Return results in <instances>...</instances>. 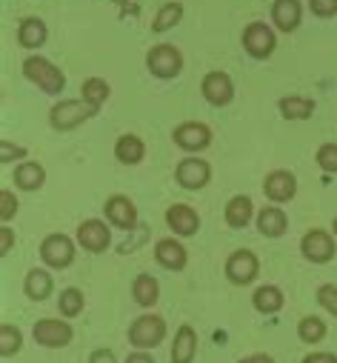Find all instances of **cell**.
Here are the masks:
<instances>
[{
  "instance_id": "1",
  "label": "cell",
  "mask_w": 337,
  "mask_h": 363,
  "mask_svg": "<svg viewBox=\"0 0 337 363\" xmlns=\"http://www.w3.org/2000/svg\"><path fill=\"white\" fill-rule=\"evenodd\" d=\"M23 74H26L29 83H35L46 95H60L66 89V74L52 60L40 57V55H32V57L23 60Z\"/></svg>"
},
{
  "instance_id": "2",
  "label": "cell",
  "mask_w": 337,
  "mask_h": 363,
  "mask_svg": "<svg viewBox=\"0 0 337 363\" xmlns=\"http://www.w3.org/2000/svg\"><path fill=\"white\" fill-rule=\"evenodd\" d=\"M146 69L160 80H172L183 72V55L172 43H157L146 55Z\"/></svg>"
},
{
  "instance_id": "3",
  "label": "cell",
  "mask_w": 337,
  "mask_h": 363,
  "mask_svg": "<svg viewBox=\"0 0 337 363\" xmlns=\"http://www.w3.org/2000/svg\"><path fill=\"white\" fill-rule=\"evenodd\" d=\"M89 118H95V112L86 106V101H57L49 109V126L55 132H72L80 123H86Z\"/></svg>"
},
{
  "instance_id": "4",
  "label": "cell",
  "mask_w": 337,
  "mask_h": 363,
  "mask_svg": "<svg viewBox=\"0 0 337 363\" xmlns=\"http://www.w3.org/2000/svg\"><path fill=\"white\" fill-rule=\"evenodd\" d=\"M166 340V320L160 315H140L137 320H132L129 326V343L135 349H157Z\"/></svg>"
},
{
  "instance_id": "5",
  "label": "cell",
  "mask_w": 337,
  "mask_h": 363,
  "mask_svg": "<svg viewBox=\"0 0 337 363\" xmlns=\"http://www.w3.org/2000/svg\"><path fill=\"white\" fill-rule=\"evenodd\" d=\"M32 337H35V343H38V346H43V349H63V346H69V343H72L74 329H72V323H69V320L40 318V320L35 323V329H32Z\"/></svg>"
},
{
  "instance_id": "6",
  "label": "cell",
  "mask_w": 337,
  "mask_h": 363,
  "mask_svg": "<svg viewBox=\"0 0 337 363\" xmlns=\"http://www.w3.org/2000/svg\"><path fill=\"white\" fill-rule=\"evenodd\" d=\"M261 275V260L251 249H237L229 255L226 260V278L234 284V286H249Z\"/></svg>"
},
{
  "instance_id": "7",
  "label": "cell",
  "mask_w": 337,
  "mask_h": 363,
  "mask_svg": "<svg viewBox=\"0 0 337 363\" xmlns=\"http://www.w3.org/2000/svg\"><path fill=\"white\" fill-rule=\"evenodd\" d=\"M275 46H278V38H275V32H272L266 23L255 21V23H249V26L243 29V49H246L249 57L266 60V57L275 52Z\"/></svg>"
},
{
  "instance_id": "8",
  "label": "cell",
  "mask_w": 337,
  "mask_h": 363,
  "mask_svg": "<svg viewBox=\"0 0 337 363\" xmlns=\"http://www.w3.org/2000/svg\"><path fill=\"white\" fill-rule=\"evenodd\" d=\"M40 260L49 266V269H69L74 263V240L69 235H49L43 243H40Z\"/></svg>"
},
{
  "instance_id": "9",
  "label": "cell",
  "mask_w": 337,
  "mask_h": 363,
  "mask_svg": "<svg viewBox=\"0 0 337 363\" xmlns=\"http://www.w3.org/2000/svg\"><path fill=\"white\" fill-rule=\"evenodd\" d=\"M175 177H178V184L186 192H200L212 180V166L206 160H200V157H183L178 163V169H175Z\"/></svg>"
},
{
  "instance_id": "10",
  "label": "cell",
  "mask_w": 337,
  "mask_h": 363,
  "mask_svg": "<svg viewBox=\"0 0 337 363\" xmlns=\"http://www.w3.org/2000/svg\"><path fill=\"white\" fill-rule=\"evenodd\" d=\"M172 140L183 152H203V149L212 146V129L206 123H200V121H186V123L175 126Z\"/></svg>"
},
{
  "instance_id": "11",
  "label": "cell",
  "mask_w": 337,
  "mask_h": 363,
  "mask_svg": "<svg viewBox=\"0 0 337 363\" xmlns=\"http://www.w3.org/2000/svg\"><path fill=\"white\" fill-rule=\"evenodd\" d=\"M300 252H303V257L312 260V263H329V260L334 257V252H337L334 235L326 232V229H312V232H306V235L300 238Z\"/></svg>"
},
{
  "instance_id": "12",
  "label": "cell",
  "mask_w": 337,
  "mask_h": 363,
  "mask_svg": "<svg viewBox=\"0 0 337 363\" xmlns=\"http://www.w3.org/2000/svg\"><path fill=\"white\" fill-rule=\"evenodd\" d=\"M200 92L209 106H229L234 101V80L226 72H209L200 83Z\"/></svg>"
},
{
  "instance_id": "13",
  "label": "cell",
  "mask_w": 337,
  "mask_h": 363,
  "mask_svg": "<svg viewBox=\"0 0 337 363\" xmlns=\"http://www.w3.org/2000/svg\"><path fill=\"white\" fill-rule=\"evenodd\" d=\"M77 243L86 252H92V255H101V252H106L112 246V232H109V226L103 220L89 218V220H83L77 226Z\"/></svg>"
},
{
  "instance_id": "14",
  "label": "cell",
  "mask_w": 337,
  "mask_h": 363,
  "mask_svg": "<svg viewBox=\"0 0 337 363\" xmlns=\"http://www.w3.org/2000/svg\"><path fill=\"white\" fill-rule=\"evenodd\" d=\"M263 195L272 201V203H289L295 195H297V180L292 172L286 169H275L266 174L263 180Z\"/></svg>"
},
{
  "instance_id": "15",
  "label": "cell",
  "mask_w": 337,
  "mask_h": 363,
  "mask_svg": "<svg viewBox=\"0 0 337 363\" xmlns=\"http://www.w3.org/2000/svg\"><path fill=\"white\" fill-rule=\"evenodd\" d=\"M166 226L175 232V238H192L200 229V215L189 203H172L166 209Z\"/></svg>"
},
{
  "instance_id": "16",
  "label": "cell",
  "mask_w": 337,
  "mask_h": 363,
  "mask_svg": "<svg viewBox=\"0 0 337 363\" xmlns=\"http://www.w3.org/2000/svg\"><path fill=\"white\" fill-rule=\"evenodd\" d=\"M154 260L168 272H183L189 263V252L178 238H160L154 243Z\"/></svg>"
},
{
  "instance_id": "17",
  "label": "cell",
  "mask_w": 337,
  "mask_h": 363,
  "mask_svg": "<svg viewBox=\"0 0 337 363\" xmlns=\"http://www.w3.org/2000/svg\"><path fill=\"white\" fill-rule=\"evenodd\" d=\"M103 212H106V220H109L115 229L132 232V229L137 226V206H135L126 195H112V198L103 203Z\"/></svg>"
},
{
  "instance_id": "18",
  "label": "cell",
  "mask_w": 337,
  "mask_h": 363,
  "mask_svg": "<svg viewBox=\"0 0 337 363\" xmlns=\"http://www.w3.org/2000/svg\"><path fill=\"white\" fill-rule=\"evenodd\" d=\"M300 18H303L300 0H275L272 4V23L280 32H295L300 26Z\"/></svg>"
},
{
  "instance_id": "19",
  "label": "cell",
  "mask_w": 337,
  "mask_h": 363,
  "mask_svg": "<svg viewBox=\"0 0 337 363\" xmlns=\"http://www.w3.org/2000/svg\"><path fill=\"white\" fill-rule=\"evenodd\" d=\"M172 363H195L198 357V332L183 323L178 332H175V343H172Z\"/></svg>"
},
{
  "instance_id": "20",
  "label": "cell",
  "mask_w": 337,
  "mask_h": 363,
  "mask_svg": "<svg viewBox=\"0 0 337 363\" xmlns=\"http://www.w3.org/2000/svg\"><path fill=\"white\" fill-rule=\"evenodd\" d=\"M289 229V218L280 206H263L258 212V232L263 238H283Z\"/></svg>"
},
{
  "instance_id": "21",
  "label": "cell",
  "mask_w": 337,
  "mask_h": 363,
  "mask_svg": "<svg viewBox=\"0 0 337 363\" xmlns=\"http://www.w3.org/2000/svg\"><path fill=\"white\" fill-rule=\"evenodd\" d=\"M12 180H15V186L21 192H38L46 184V169L40 163H35V160H23V163H18Z\"/></svg>"
},
{
  "instance_id": "22",
  "label": "cell",
  "mask_w": 337,
  "mask_h": 363,
  "mask_svg": "<svg viewBox=\"0 0 337 363\" xmlns=\"http://www.w3.org/2000/svg\"><path fill=\"white\" fill-rule=\"evenodd\" d=\"M132 298H135L137 306L152 309L160 301V284H157V278L149 275V272H140V275L132 281Z\"/></svg>"
},
{
  "instance_id": "23",
  "label": "cell",
  "mask_w": 337,
  "mask_h": 363,
  "mask_svg": "<svg viewBox=\"0 0 337 363\" xmlns=\"http://www.w3.org/2000/svg\"><path fill=\"white\" fill-rule=\"evenodd\" d=\"M255 218V203H251L249 195H234L229 203H226V223L232 229H246Z\"/></svg>"
},
{
  "instance_id": "24",
  "label": "cell",
  "mask_w": 337,
  "mask_h": 363,
  "mask_svg": "<svg viewBox=\"0 0 337 363\" xmlns=\"http://www.w3.org/2000/svg\"><path fill=\"white\" fill-rule=\"evenodd\" d=\"M23 292H26V298L40 303V301H46L55 292V281H52V275L46 269H29L26 281H23Z\"/></svg>"
},
{
  "instance_id": "25",
  "label": "cell",
  "mask_w": 337,
  "mask_h": 363,
  "mask_svg": "<svg viewBox=\"0 0 337 363\" xmlns=\"http://www.w3.org/2000/svg\"><path fill=\"white\" fill-rule=\"evenodd\" d=\"M283 303H286V295L275 284H266V286H261L255 295H251V306H255L261 315H278L283 309Z\"/></svg>"
},
{
  "instance_id": "26",
  "label": "cell",
  "mask_w": 337,
  "mask_h": 363,
  "mask_svg": "<svg viewBox=\"0 0 337 363\" xmlns=\"http://www.w3.org/2000/svg\"><path fill=\"white\" fill-rule=\"evenodd\" d=\"M278 109H280V115L286 121H309L314 115L317 104L312 98H306V95H286V98L278 101Z\"/></svg>"
},
{
  "instance_id": "27",
  "label": "cell",
  "mask_w": 337,
  "mask_h": 363,
  "mask_svg": "<svg viewBox=\"0 0 337 363\" xmlns=\"http://www.w3.org/2000/svg\"><path fill=\"white\" fill-rule=\"evenodd\" d=\"M109 95H112V89H109V83L103 77H89V80H83V86H80V101H86V106L95 115L109 101Z\"/></svg>"
},
{
  "instance_id": "28",
  "label": "cell",
  "mask_w": 337,
  "mask_h": 363,
  "mask_svg": "<svg viewBox=\"0 0 337 363\" xmlns=\"http://www.w3.org/2000/svg\"><path fill=\"white\" fill-rule=\"evenodd\" d=\"M46 38H49V29H46V23L40 18H23L21 21V26H18V43L23 49H38V46L46 43Z\"/></svg>"
},
{
  "instance_id": "29",
  "label": "cell",
  "mask_w": 337,
  "mask_h": 363,
  "mask_svg": "<svg viewBox=\"0 0 337 363\" xmlns=\"http://www.w3.org/2000/svg\"><path fill=\"white\" fill-rule=\"evenodd\" d=\"M115 157L123 166H137L146 157V143L137 135H120L118 143H115Z\"/></svg>"
},
{
  "instance_id": "30",
  "label": "cell",
  "mask_w": 337,
  "mask_h": 363,
  "mask_svg": "<svg viewBox=\"0 0 337 363\" xmlns=\"http://www.w3.org/2000/svg\"><path fill=\"white\" fill-rule=\"evenodd\" d=\"M183 21V6L178 4V0H172V4H163L160 12L154 15V23H152V32H168L172 26H178Z\"/></svg>"
},
{
  "instance_id": "31",
  "label": "cell",
  "mask_w": 337,
  "mask_h": 363,
  "mask_svg": "<svg viewBox=\"0 0 337 363\" xmlns=\"http://www.w3.org/2000/svg\"><path fill=\"white\" fill-rule=\"evenodd\" d=\"M326 320H320L317 315H306L300 323H297V337L303 343H320L326 337Z\"/></svg>"
},
{
  "instance_id": "32",
  "label": "cell",
  "mask_w": 337,
  "mask_h": 363,
  "mask_svg": "<svg viewBox=\"0 0 337 363\" xmlns=\"http://www.w3.org/2000/svg\"><path fill=\"white\" fill-rule=\"evenodd\" d=\"M83 306H86V298H83V292L74 289V286L63 289L60 298H57V309H60L63 318H77L83 312Z\"/></svg>"
},
{
  "instance_id": "33",
  "label": "cell",
  "mask_w": 337,
  "mask_h": 363,
  "mask_svg": "<svg viewBox=\"0 0 337 363\" xmlns=\"http://www.w3.org/2000/svg\"><path fill=\"white\" fill-rule=\"evenodd\" d=\"M23 349V332L12 323H4L0 326V354L4 357H12Z\"/></svg>"
},
{
  "instance_id": "34",
  "label": "cell",
  "mask_w": 337,
  "mask_h": 363,
  "mask_svg": "<svg viewBox=\"0 0 337 363\" xmlns=\"http://www.w3.org/2000/svg\"><path fill=\"white\" fill-rule=\"evenodd\" d=\"M314 160H317V166H320L323 172L337 174V143H323V146L317 149Z\"/></svg>"
},
{
  "instance_id": "35",
  "label": "cell",
  "mask_w": 337,
  "mask_h": 363,
  "mask_svg": "<svg viewBox=\"0 0 337 363\" xmlns=\"http://www.w3.org/2000/svg\"><path fill=\"white\" fill-rule=\"evenodd\" d=\"M317 303L337 320V286H334V284H323V286L317 289Z\"/></svg>"
},
{
  "instance_id": "36",
  "label": "cell",
  "mask_w": 337,
  "mask_h": 363,
  "mask_svg": "<svg viewBox=\"0 0 337 363\" xmlns=\"http://www.w3.org/2000/svg\"><path fill=\"white\" fill-rule=\"evenodd\" d=\"M26 149L23 146H18V143H12V140H0V163H12V160H26Z\"/></svg>"
},
{
  "instance_id": "37",
  "label": "cell",
  "mask_w": 337,
  "mask_h": 363,
  "mask_svg": "<svg viewBox=\"0 0 337 363\" xmlns=\"http://www.w3.org/2000/svg\"><path fill=\"white\" fill-rule=\"evenodd\" d=\"M15 215H18V198L9 189H4V192H0V220L9 223Z\"/></svg>"
},
{
  "instance_id": "38",
  "label": "cell",
  "mask_w": 337,
  "mask_h": 363,
  "mask_svg": "<svg viewBox=\"0 0 337 363\" xmlns=\"http://www.w3.org/2000/svg\"><path fill=\"white\" fill-rule=\"evenodd\" d=\"M309 9L314 18H334L337 15V0H309Z\"/></svg>"
},
{
  "instance_id": "39",
  "label": "cell",
  "mask_w": 337,
  "mask_h": 363,
  "mask_svg": "<svg viewBox=\"0 0 337 363\" xmlns=\"http://www.w3.org/2000/svg\"><path fill=\"white\" fill-rule=\"evenodd\" d=\"M12 243H15V232L9 229V223L0 226V257H6L12 252Z\"/></svg>"
},
{
  "instance_id": "40",
  "label": "cell",
  "mask_w": 337,
  "mask_h": 363,
  "mask_svg": "<svg viewBox=\"0 0 337 363\" xmlns=\"http://www.w3.org/2000/svg\"><path fill=\"white\" fill-rule=\"evenodd\" d=\"M303 363H337V354L334 352H312L303 357Z\"/></svg>"
},
{
  "instance_id": "41",
  "label": "cell",
  "mask_w": 337,
  "mask_h": 363,
  "mask_svg": "<svg viewBox=\"0 0 337 363\" xmlns=\"http://www.w3.org/2000/svg\"><path fill=\"white\" fill-rule=\"evenodd\" d=\"M89 363H118V357H115L112 349H95L89 354Z\"/></svg>"
},
{
  "instance_id": "42",
  "label": "cell",
  "mask_w": 337,
  "mask_h": 363,
  "mask_svg": "<svg viewBox=\"0 0 337 363\" xmlns=\"http://www.w3.org/2000/svg\"><path fill=\"white\" fill-rule=\"evenodd\" d=\"M237 363H275V357H272V354H266V352H255V354L240 357Z\"/></svg>"
},
{
  "instance_id": "43",
  "label": "cell",
  "mask_w": 337,
  "mask_h": 363,
  "mask_svg": "<svg viewBox=\"0 0 337 363\" xmlns=\"http://www.w3.org/2000/svg\"><path fill=\"white\" fill-rule=\"evenodd\" d=\"M126 363H154V357H152L149 352H143V349H135V352L126 357Z\"/></svg>"
},
{
  "instance_id": "44",
  "label": "cell",
  "mask_w": 337,
  "mask_h": 363,
  "mask_svg": "<svg viewBox=\"0 0 337 363\" xmlns=\"http://www.w3.org/2000/svg\"><path fill=\"white\" fill-rule=\"evenodd\" d=\"M331 229H334V238H337V218H334V223H331Z\"/></svg>"
}]
</instances>
